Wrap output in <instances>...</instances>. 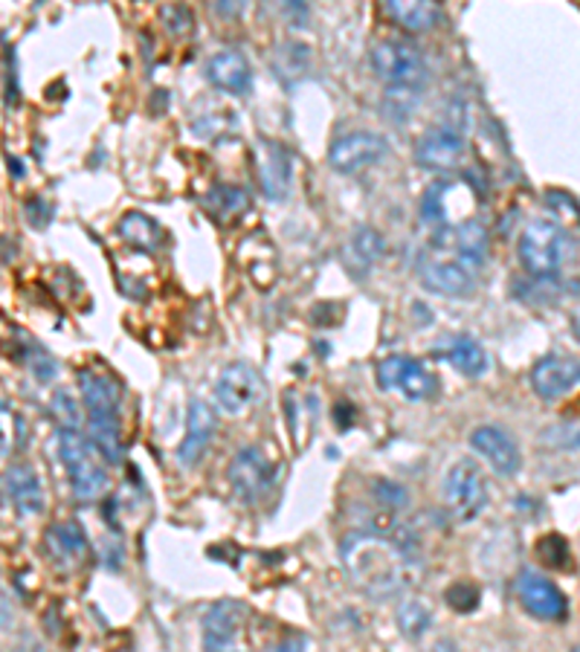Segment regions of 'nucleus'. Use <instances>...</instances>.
I'll list each match as a JSON object with an SVG mask.
<instances>
[{
    "mask_svg": "<svg viewBox=\"0 0 580 652\" xmlns=\"http://www.w3.org/2000/svg\"><path fill=\"white\" fill-rule=\"evenodd\" d=\"M537 557L546 562L548 569L569 571L572 569V548L560 534H548L537 543Z\"/></svg>",
    "mask_w": 580,
    "mask_h": 652,
    "instance_id": "32",
    "label": "nucleus"
},
{
    "mask_svg": "<svg viewBox=\"0 0 580 652\" xmlns=\"http://www.w3.org/2000/svg\"><path fill=\"white\" fill-rule=\"evenodd\" d=\"M119 235H122L131 247H137V250L143 252H154L163 241L161 226L154 224L152 217L140 215V212H131V215H126L119 221Z\"/></svg>",
    "mask_w": 580,
    "mask_h": 652,
    "instance_id": "27",
    "label": "nucleus"
},
{
    "mask_svg": "<svg viewBox=\"0 0 580 652\" xmlns=\"http://www.w3.org/2000/svg\"><path fill=\"white\" fill-rule=\"evenodd\" d=\"M375 496L387 510H404L410 508V494L406 487L395 485V482H375Z\"/></svg>",
    "mask_w": 580,
    "mask_h": 652,
    "instance_id": "36",
    "label": "nucleus"
},
{
    "mask_svg": "<svg viewBox=\"0 0 580 652\" xmlns=\"http://www.w3.org/2000/svg\"><path fill=\"white\" fill-rule=\"evenodd\" d=\"M273 478H276V467L259 447H245L229 461V485L238 502L256 505L264 499L273 487Z\"/></svg>",
    "mask_w": 580,
    "mask_h": 652,
    "instance_id": "8",
    "label": "nucleus"
},
{
    "mask_svg": "<svg viewBox=\"0 0 580 652\" xmlns=\"http://www.w3.org/2000/svg\"><path fill=\"white\" fill-rule=\"evenodd\" d=\"M517 252H520V264L531 278H555L566 259L564 229L548 217H534L522 229Z\"/></svg>",
    "mask_w": 580,
    "mask_h": 652,
    "instance_id": "5",
    "label": "nucleus"
},
{
    "mask_svg": "<svg viewBox=\"0 0 580 652\" xmlns=\"http://www.w3.org/2000/svg\"><path fill=\"white\" fill-rule=\"evenodd\" d=\"M26 217H29V224L44 226V224H47V221H50V217H52L50 203H44L42 198H35V201L26 203Z\"/></svg>",
    "mask_w": 580,
    "mask_h": 652,
    "instance_id": "38",
    "label": "nucleus"
},
{
    "mask_svg": "<svg viewBox=\"0 0 580 652\" xmlns=\"http://www.w3.org/2000/svg\"><path fill=\"white\" fill-rule=\"evenodd\" d=\"M273 68L279 79L285 82H299L311 70V50L305 44H282L273 56Z\"/></svg>",
    "mask_w": 580,
    "mask_h": 652,
    "instance_id": "28",
    "label": "nucleus"
},
{
    "mask_svg": "<svg viewBox=\"0 0 580 652\" xmlns=\"http://www.w3.org/2000/svg\"><path fill=\"white\" fill-rule=\"evenodd\" d=\"M7 163H9V171H12V175H15V177H24V168H21V159L7 157Z\"/></svg>",
    "mask_w": 580,
    "mask_h": 652,
    "instance_id": "39",
    "label": "nucleus"
},
{
    "mask_svg": "<svg viewBox=\"0 0 580 652\" xmlns=\"http://www.w3.org/2000/svg\"><path fill=\"white\" fill-rule=\"evenodd\" d=\"M215 427H218V418H215V410H212L206 401H189V415H186V435L180 447H177V459L184 467H194L198 461L206 455L212 443V435H215Z\"/></svg>",
    "mask_w": 580,
    "mask_h": 652,
    "instance_id": "16",
    "label": "nucleus"
},
{
    "mask_svg": "<svg viewBox=\"0 0 580 652\" xmlns=\"http://www.w3.org/2000/svg\"><path fill=\"white\" fill-rule=\"evenodd\" d=\"M572 328H575V336H578V340H580V313H578V317H575V325Z\"/></svg>",
    "mask_w": 580,
    "mask_h": 652,
    "instance_id": "40",
    "label": "nucleus"
},
{
    "mask_svg": "<svg viewBox=\"0 0 580 652\" xmlns=\"http://www.w3.org/2000/svg\"><path fill=\"white\" fill-rule=\"evenodd\" d=\"M389 17L398 26H404L406 33H427L438 24V3L436 0H383Z\"/></svg>",
    "mask_w": 580,
    "mask_h": 652,
    "instance_id": "24",
    "label": "nucleus"
},
{
    "mask_svg": "<svg viewBox=\"0 0 580 652\" xmlns=\"http://www.w3.org/2000/svg\"><path fill=\"white\" fill-rule=\"evenodd\" d=\"M261 392L259 375L247 363H229L215 383V401L227 415H241L250 410Z\"/></svg>",
    "mask_w": 580,
    "mask_h": 652,
    "instance_id": "14",
    "label": "nucleus"
},
{
    "mask_svg": "<svg viewBox=\"0 0 580 652\" xmlns=\"http://www.w3.org/2000/svg\"><path fill=\"white\" fill-rule=\"evenodd\" d=\"M462 194V180H438V183H433L427 192H424V198H421V221L427 226H433V229H447V226L462 224V221L453 215L455 210H450V206L459 203Z\"/></svg>",
    "mask_w": 580,
    "mask_h": 652,
    "instance_id": "20",
    "label": "nucleus"
},
{
    "mask_svg": "<svg viewBox=\"0 0 580 652\" xmlns=\"http://www.w3.org/2000/svg\"><path fill=\"white\" fill-rule=\"evenodd\" d=\"M488 259V229L476 217L436 229L418 259L421 285L438 296H464Z\"/></svg>",
    "mask_w": 580,
    "mask_h": 652,
    "instance_id": "1",
    "label": "nucleus"
},
{
    "mask_svg": "<svg viewBox=\"0 0 580 652\" xmlns=\"http://www.w3.org/2000/svg\"><path fill=\"white\" fill-rule=\"evenodd\" d=\"M480 597H482L480 585L471 583V580H459V583H453L445 592L447 606H450V609H455V612H462V615H464V612L476 609V606H480Z\"/></svg>",
    "mask_w": 580,
    "mask_h": 652,
    "instance_id": "33",
    "label": "nucleus"
},
{
    "mask_svg": "<svg viewBox=\"0 0 580 652\" xmlns=\"http://www.w3.org/2000/svg\"><path fill=\"white\" fill-rule=\"evenodd\" d=\"M52 412L61 420V427H79V406L68 392H59L52 398Z\"/></svg>",
    "mask_w": 580,
    "mask_h": 652,
    "instance_id": "37",
    "label": "nucleus"
},
{
    "mask_svg": "<svg viewBox=\"0 0 580 652\" xmlns=\"http://www.w3.org/2000/svg\"><path fill=\"white\" fill-rule=\"evenodd\" d=\"M421 102V87H410V84H389V91L383 93V110L395 122H404L410 119Z\"/></svg>",
    "mask_w": 580,
    "mask_h": 652,
    "instance_id": "30",
    "label": "nucleus"
},
{
    "mask_svg": "<svg viewBox=\"0 0 580 652\" xmlns=\"http://www.w3.org/2000/svg\"><path fill=\"white\" fill-rule=\"evenodd\" d=\"M59 455L68 470L73 496L79 502H96L108 487V470H105V455L91 441V435H82L79 427H61Z\"/></svg>",
    "mask_w": 580,
    "mask_h": 652,
    "instance_id": "4",
    "label": "nucleus"
},
{
    "mask_svg": "<svg viewBox=\"0 0 580 652\" xmlns=\"http://www.w3.org/2000/svg\"><path fill=\"white\" fill-rule=\"evenodd\" d=\"M252 154H256V175H259L261 194L268 201H282L291 189V175H294L291 151L276 140H259Z\"/></svg>",
    "mask_w": 580,
    "mask_h": 652,
    "instance_id": "12",
    "label": "nucleus"
},
{
    "mask_svg": "<svg viewBox=\"0 0 580 652\" xmlns=\"http://www.w3.org/2000/svg\"><path fill=\"white\" fill-rule=\"evenodd\" d=\"M433 624V612L424 601H404L398 606V627H401V636L406 638H421Z\"/></svg>",
    "mask_w": 580,
    "mask_h": 652,
    "instance_id": "29",
    "label": "nucleus"
},
{
    "mask_svg": "<svg viewBox=\"0 0 580 652\" xmlns=\"http://www.w3.org/2000/svg\"><path fill=\"white\" fill-rule=\"evenodd\" d=\"M206 212H210L215 221L221 224H229L233 217L245 215L250 210V194L245 189H238V186H218V189H212L206 194Z\"/></svg>",
    "mask_w": 580,
    "mask_h": 652,
    "instance_id": "26",
    "label": "nucleus"
},
{
    "mask_svg": "<svg viewBox=\"0 0 580 652\" xmlns=\"http://www.w3.org/2000/svg\"><path fill=\"white\" fill-rule=\"evenodd\" d=\"M445 505L455 522H473L488 505V482L473 461H455L445 476Z\"/></svg>",
    "mask_w": 580,
    "mask_h": 652,
    "instance_id": "6",
    "label": "nucleus"
},
{
    "mask_svg": "<svg viewBox=\"0 0 580 652\" xmlns=\"http://www.w3.org/2000/svg\"><path fill=\"white\" fill-rule=\"evenodd\" d=\"M540 443L557 452H580V418L557 420L555 427L543 429Z\"/></svg>",
    "mask_w": 580,
    "mask_h": 652,
    "instance_id": "31",
    "label": "nucleus"
},
{
    "mask_svg": "<svg viewBox=\"0 0 580 652\" xmlns=\"http://www.w3.org/2000/svg\"><path fill=\"white\" fill-rule=\"evenodd\" d=\"M371 70L380 82L387 84H410L421 87L427 82V64L415 47L404 42H380L371 47Z\"/></svg>",
    "mask_w": 580,
    "mask_h": 652,
    "instance_id": "7",
    "label": "nucleus"
},
{
    "mask_svg": "<svg viewBox=\"0 0 580 652\" xmlns=\"http://www.w3.org/2000/svg\"><path fill=\"white\" fill-rule=\"evenodd\" d=\"M464 157V137L459 128H433L415 145V163L427 171H453Z\"/></svg>",
    "mask_w": 580,
    "mask_h": 652,
    "instance_id": "15",
    "label": "nucleus"
},
{
    "mask_svg": "<svg viewBox=\"0 0 580 652\" xmlns=\"http://www.w3.org/2000/svg\"><path fill=\"white\" fill-rule=\"evenodd\" d=\"M206 75L210 82L224 93L233 96H247L252 91V70L250 61L238 50H221L206 61Z\"/></svg>",
    "mask_w": 580,
    "mask_h": 652,
    "instance_id": "19",
    "label": "nucleus"
},
{
    "mask_svg": "<svg viewBox=\"0 0 580 652\" xmlns=\"http://www.w3.org/2000/svg\"><path fill=\"white\" fill-rule=\"evenodd\" d=\"M473 452L488 461L497 476H513L522 467V452L511 435L499 427H480L471 432Z\"/></svg>",
    "mask_w": 580,
    "mask_h": 652,
    "instance_id": "17",
    "label": "nucleus"
},
{
    "mask_svg": "<svg viewBox=\"0 0 580 652\" xmlns=\"http://www.w3.org/2000/svg\"><path fill=\"white\" fill-rule=\"evenodd\" d=\"M436 354L445 363H450L455 371H462L464 377H480L485 375V368H488V354H485V348L467 334H450L445 336V340H438Z\"/></svg>",
    "mask_w": 580,
    "mask_h": 652,
    "instance_id": "21",
    "label": "nucleus"
},
{
    "mask_svg": "<svg viewBox=\"0 0 580 652\" xmlns=\"http://www.w3.org/2000/svg\"><path fill=\"white\" fill-rule=\"evenodd\" d=\"M84 410H87V435L99 447L108 464L122 461V386L108 371H79Z\"/></svg>",
    "mask_w": 580,
    "mask_h": 652,
    "instance_id": "3",
    "label": "nucleus"
},
{
    "mask_svg": "<svg viewBox=\"0 0 580 652\" xmlns=\"http://www.w3.org/2000/svg\"><path fill=\"white\" fill-rule=\"evenodd\" d=\"M517 594H520L522 609L531 612L534 618L552 620V624H564L569 618L566 594L552 580L537 574V571H522L520 583H517Z\"/></svg>",
    "mask_w": 580,
    "mask_h": 652,
    "instance_id": "11",
    "label": "nucleus"
},
{
    "mask_svg": "<svg viewBox=\"0 0 580 652\" xmlns=\"http://www.w3.org/2000/svg\"><path fill=\"white\" fill-rule=\"evenodd\" d=\"M387 154V140L375 131H352L336 137L329 149V163L340 175H354L360 168L375 166Z\"/></svg>",
    "mask_w": 580,
    "mask_h": 652,
    "instance_id": "10",
    "label": "nucleus"
},
{
    "mask_svg": "<svg viewBox=\"0 0 580 652\" xmlns=\"http://www.w3.org/2000/svg\"><path fill=\"white\" fill-rule=\"evenodd\" d=\"M163 24H166V29L171 35H189L192 33V12L184 7V3H168L166 9H163Z\"/></svg>",
    "mask_w": 580,
    "mask_h": 652,
    "instance_id": "35",
    "label": "nucleus"
},
{
    "mask_svg": "<svg viewBox=\"0 0 580 652\" xmlns=\"http://www.w3.org/2000/svg\"><path fill=\"white\" fill-rule=\"evenodd\" d=\"M247 620V609L238 601L215 603L203 618V647L206 650H229L236 647L241 627Z\"/></svg>",
    "mask_w": 580,
    "mask_h": 652,
    "instance_id": "18",
    "label": "nucleus"
},
{
    "mask_svg": "<svg viewBox=\"0 0 580 652\" xmlns=\"http://www.w3.org/2000/svg\"><path fill=\"white\" fill-rule=\"evenodd\" d=\"M7 496L21 517H35L44 510L42 478L29 464H12L7 470Z\"/></svg>",
    "mask_w": 580,
    "mask_h": 652,
    "instance_id": "22",
    "label": "nucleus"
},
{
    "mask_svg": "<svg viewBox=\"0 0 580 652\" xmlns=\"http://www.w3.org/2000/svg\"><path fill=\"white\" fill-rule=\"evenodd\" d=\"M47 554L59 569H76L87 557V536L76 522H61L47 531Z\"/></svg>",
    "mask_w": 580,
    "mask_h": 652,
    "instance_id": "23",
    "label": "nucleus"
},
{
    "mask_svg": "<svg viewBox=\"0 0 580 652\" xmlns=\"http://www.w3.org/2000/svg\"><path fill=\"white\" fill-rule=\"evenodd\" d=\"M580 383V360L569 354H546L531 368V389L543 401H557Z\"/></svg>",
    "mask_w": 580,
    "mask_h": 652,
    "instance_id": "13",
    "label": "nucleus"
},
{
    "mask_svg": "<svg viewBox=\"0 0 580 652\" xmlns=\"http://www.w3.org/2000/svg\"><path fill=\"white\" fill-rule=\"evenodd\" d=\"M383 250H387L383 238L369 226H363V229H354L352 241L345 244V264L354 276H366L371 264L383 256Z\"/></svg>",
    "mask_w": 580,
    "mask_h": 652,
    "instance_id": "25",
    "label": "nucleus"
},
{
    "mask_svg": "<svg viewBox=\"0 0 580 652\" xmlns=\"http://www.w3.org/2000/svg\"><path fill=\"white\" fill-rule=\"evenodd\" d=\"M340 560L352 583L375 601L398 597L413 583V554L375 527L345 534L340 543Z\"/></svg>",
    "mask_w": 580,
    "mask_h": 652,
    "instance_id": "2",
    "label": "nucleus"
},
{
    "mask_svg": "<svg viewBox=\"0 0 580 652\" xmlns=\"http://www.w3.org/2000/svg\"><path fill=\"white\" fill-rule=\"evenodd\" d=\"M378 386L383 392L401 394L404 401L421 403L436 392V377L429 375L415 357L395 354V357L378 363Z\"/></svg>",
    "mask_w": 580,
    "mask_h": 652,
    "instance_id": "9",
    "label": "nucleus"
},
{
    "mask_svg": "<svg viewBox=\"0 0 580 652\" xmlns=\"http://www.w3.org/2000/svg\"><path fill=\"white\" fill-rule=\"evenodd\" d=\"M24 357H26V363H29V368H33V375L38 377L42 383L52 380V377H56V371H59L56 360H52L50 354L44 352L42 345H26Z\"/></svg>",
    "mask_w": 580,
    "mask_h": 652,
    "instance_id": "34",
    "label": "nucleus"
}]
</instances>
